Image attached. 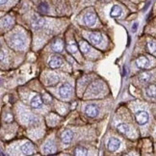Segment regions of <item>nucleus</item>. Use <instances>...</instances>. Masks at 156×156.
Returning a JSON list of instances; mask_svg holds the SVG:
<instances>
[{"label":"nucleus","instance_id":"nucleus-10","mask_svg":"<svg viewBox=\"0 0 156 156\" xmlns=\"http://www.w3.org/2000/svg\"><path fill=\"white\" fill-rule=\"evenodd\" d=\"M44 152L45 154H54V153H56L57 151V147H56V145L54 144L53 142H47L44 147Z\"/></svg>","mask_w":156,"mask_h":156},{"label":"nucleus","instance_id":"nucleus-3","mask_svg":"<svg viewBox=\"0 0 156 156\" xmlns=\"http://www.w3.org/2000/svg\"><path fill=\"white\" fill-rule=\"evenodd\" d=\"M71 92H73V88L69 83H65L59 88V95L60 98L64 99L69 98L71 94Z\"/></svg>","mask_w":156,"mask_h":156},{"label":"nucleus","instance_id":"nucleus-20","mask_svg":"<svg viewBox=\"0 0 156 156\" xmlns=\"http://www.w3.org/2000/svg\"><path fill=\"white\" fill-rule=\"evenodd\" d=\"M117 128H118V131L119 132V133H122L123 135H127L129 133V130H130L129 126L126 123H119Z\"/></svg>","mask_w":156,"mask_h":156},{"label":"nucleus","instance_id":"nucleus-26","mask_svg":"<svg viewBox=\"0 0 156 156\" xmlns=\"http://www.w3.org/2000/svg\"><path fill=\"white\" fill-rule=\"evenodd\" d=\"M68 50H69V52L74 54V53L77 52L78 47H77V45L75 44V43H73V41H71V43H69V44H68Z\"/></svg>","mask_w":156,"mask_h":156},{"label":"nucleus","instance_id":"nucleus-30","mask_svg":"<svg viewBox=\"0 0 156 156\" xmlns=\"http://www.w3.org/2000/svg\"><path fill=\"white\" fill-rule=\"evenodd\" d=\"M0 2H1V5H4L8 2V0H0Z\"/></svg>","mask_w":156,"mask_h":156},{"label":"nucleus","instance_id":"nucleus-29","mask_svg":"<svg viewBox=\"0 0 156 156\" xmlns=\"http://www.w3.org/2000/svg\"><path fill=\"white\" fill-rule=\"evenodd\" d=\"M137 27H138V22H135L134 24H133V26H132V31L135 32L136 30H137Z\"/></svg>","mask_w":156,"mask_h":156},{"label":"nucleus","instance_id":"nucleus-13","mask_svg":"<svg viewBox=\"0 0 156 156\" xmlns=\"http://www.w3.org/2000/svg\"><path fill=\"white\" fill-rule=\"evenodd\" d=\"M136 66L140 69H147L149 66V60L145 56L139 57L136 60Z\"/></svg>","mask_w":156,"mask_h":156},{"label":"nucleus","instance_id":"nucleus-8","mask_svg":"<svg viewBox=\"0 0 156 156\" xmlns=\"http://www.w3.org/2000/svg\"><path fill=\"white\" fill-rule=\"evenodd\" d=\"M73 132L71 130H65L63 132V134L61 136V139H62V142L64 145H69L71 140H73Z\"/></svg>","mask_w":156,"mask_h":156},{"label":"nucleus","instance_id":"nucleus-5","mask_svg":"<svg viewBox=\"0 0 156 156\" xmlns=\"http://www.w3.org/2000/svg\"><path fill=\"white\" fill-rule=\"evenodd\" d=\"M83 21L85 23V25L87 26H94L97 22V16H95L94 13H88L84 16L83 17Z\"/></svg>","mask_w":156,"mask_h":156},{"label":"nucleus","instance_id":"nucleus-31","mask_svg":"<svg viewBox=\"0 0 156 156\" xmlns=\"http://www.w3.org/2000/svg\"><path fill=\"white\" fill-rule=\"evenodd\" d=\"M4 60V51L1 50V61H3Z\"/></svg>","mask_w":156,"mask_h":156},{"label":"nucleus","instance_id":"nucleus-28","mask_svg":"<svg viewBox=\"0 0 156 156\" xmlns=\"http://www.w3.org/2000/svg\"><path fill=\"white\" fill-rule=\"evenodd\" d=\"M40 11L41 13H47V10H48V7H47L46 4H41L40 7H39Z\"/></svg>","mask_w":156,"mask_h":156},{"label":"nucleus","instance_id":"nucleus-21","mask_svg":"<svg viewBox=\"0 0 156 156\" xmlns=\"http://www.w3.org/2000/svg\"><path fill=\"white\" fill-rule=\"evenodd\" d=\"M12 23H13V20H12V17L7 16H5L2 19L1 26H2V28H9L12 25Z\"/></svg>","mask_w":156,"mask_h":156},{"label":"nucleus","instance_id":"nucleus-27","mask_svg":"<svg viewBox=\"0 0 156 156\" xmlns=\"http://www.w3.org/2000/svg\"><path fill=\"white\" fill-rule=\"evenodd\" d=\"M147 47H148L149 51H151V53H153V54H156V41H148V44H147Z\"/></svg>","mask_w":156,"mask_h":156},{"label":"nucleus","instance_id":"nucleus-11","mask_svg":"<svg viewBox=\"0 0 156 156\" xmlns=\"http://www.w3.org/2000/svg\"><path fill=\"white\" fill-rule=\"evenodd\" d=\"M45 20L39 16H34L32 19V26L35 29H40L44 25Z\"/></svg>","mask_w":156,"mask_h":156},{"label":"nucleus","instance_id":"nucleus-7","mask_svg":"<svg viewBox=\"0 0 156 156\" xmlns=\"http://www.w3.org/2000/svg\"><path fill=\"white\" fill-rule=\"evenodd\" d=\"M119 146H121V142H119L116 138H110L109 141L107 143V147L111 151H116L119 149Z\"/></svg>","mask_w":156,"mask_h":156},{"label":"nucleus","instance_id":"nucleus-19","mask_svg":"<svg viewBox=\"0 0 156 156\" xmlns=\"http://www.w3.org/2000/svg\"><path fill=\"white\" fill-rule=\"evenodd\" d=\"M146 94L148 98H156V86L154 84H151L146 89Z\"/></svg>","mask_w":156,"mask_h":156},{"label":"nucleus","instance_id":"nucleus-1","mask_svg":"<svg viewBox=\"0 0 156 156\" xmlns=\"http://www.w3.org/2000/svg\"><path fill=\"white\" fill-rule=\"evenodd\" d=\"M10 45L14 47L15 49H23L25 46V40L23 36L16 33L10 38Z\"/></svg>","mask_w":156,"mask_h":156},{"label":"nucleus","instance_id":"nucleus-16","mask_svg":"<svg viewBox=\"0 0 156 156\" xmlns=\"http://www.w3.org/2000/svg\"><path fill=\"white\" fill-rule=\"evenodd\" d=\"M20 117L21 118V119H22L23 122H27L28 123L35 122V118L30 113H28V112L21 113L20 115Z\"/></svg>","mask_w":156,"mask_h":156},{"label":"nucleus","instance_id":"nucleus-17","mask_svg":"<svg viewBox=\"0 0 156 156\" xmlns=\"http://www.w3.org/2000/svg\"><path fill=\"white\" fill-rule=\"evenodd\" d=\"M51 48L54 51H56V52H62L63 49H64V44H63V41L61 40H56L53 43Z\"/></svg>","mask_w":156,"mask_h":156},{"label":"nucleus","instance_id":"nucleus-15","mask_svg":"<svg viewBox=\"0 0 156 156\" xmlns=\"http://www.w3.org/2000/svg\"><path fill=\"white\" fill-rule=\"evenodd\" d=\"M20 151H21V152L23 154H25V155L31 154L34 151V147H33V145L31 143H26V144H24V145H22L20 147Z\"/></svg>","mask_w":156,"mask_h":156},{"label":"nucleus","instance_id":"nucleus-9","mask_svg":"<svg viewBox=\"0 0 156 156\" xmlns=\"http://www.w3.org/2000/svg\"><path fill=\"white\" fill-rule=\"evenodd\" d=\"M88 38L94 44H101V41H102V40H103L102 39V35L99 34V33H97V32L89 33Z\"/></svg>","mask_w":156,"mask_h":156},{"label":"nucleus","instance_id":"nucleus-2","mask_svg":"<svg viewBox=\"0 0 156 156\" xmlns=\"http://www.w3.org/2000/svg\"><path fill=\"white\" fill-rule=\"evenodd\" d=\"M102 89H103L102 83L100 81H94L88 88L86 92V95L87 97H95V95L100 94V92L102 91Z\"/></svg>","mask_w":156,"mask_h":156},{"label":"nucleus","instance_id":"nucleus-32","mask_svg":"<svg viewBox=\"0 0 156 156\" xmlns=\"http://www.w3.org/2000/svg\"><path fill=\"white\" fill-rule=\"evenodd\" d=\"M155 136H156V131H155Z\"/></svg>","mask_w":156,"mask_h":156},{"label":"nucleus","instance_id":"nucleus-18","mask_svg":"<svg viewBox=\"0 0 156 156\" xmlns=\"http://www.w3.org/2000/svg\"><path fill=\"white\" fill-rule=\"evenodd\" d=\"M122 8L119 7V6H118V5H115V6H113L112 9H111L110 16L112 17H119V16H122Z\"/></svg>","mask_w":156,"mask_h":156},{"label":"nucleus","instance_id":"nucleus-24","mask_svg":"<svg viewBox=\"0 0 156 156\" xmlns=\"http://www.w3.org/2000/svg\"><path fill=\"white\" fill-rule=\"evenodd\" d=\"M79 47H80L81 51L84 54H87V53H89L90 51H91V47H90V45L86 43V41H81L80 43H79Z\"/></svg>","mask_w":156,"mask_h":156},{"label":"nucleus","instance_id":"nucleus-23","mask_svg":"<svg viewBox=\"0 0 156 156\" xmlns=\"http://www.w3.org/2000/svg\"><path fill=\"white\" fill-rule=\"evenodd\" d=\"M151 73H147V71H145V73H142L140 75H139V80L141 82H148L149 80H151Z\"/></svg>","mask_w":156,"mask_h":156},{"label":"nucleus","instance_id":"nucleus-12","mask_svg":"<svg viewBox=\"0 0 156 156\" xmlns=\"http://www.w3.org/2000/svg\"><path fill=\"white\" fill-rule=\"evenodd\" d=\"M63 64V60L61 57H59V56H52L49 60V62H48V65H49V67L52 68V69H56V68H59L60 66H61Z\"/></svg>","mask_w":156,"mask_h":156},{"label":"nucleus","instance_id":"nucleus-4","mask_svg":"<svg viewBox=\"0 0 156 156\" xmlns=\"http://www.w3.org/2000/svg\"><path fill=\"white\" fill-rule=\"evenodd\" d=\"M135 118H136V122L138 123H139L140 125H144V124H146L148 122L149 116H148V113L147 112L141 110V111L136 112Z\"/></svg>","mask_w":156,"mask_h":156},{"label":"nucleus","instance_id":"nucleus-6","mask_svg":"<svg viewBox=\"0 0 156 156\" xmlns=\"http://www.w3.org/2000/svg\"><path fill=\"white\" fill-rule=\"evenodd\" d=\"M85 113L90 118H95L98 114V108L94 104H89L85 108Z\"/></svg>","mask_w":156,"mask_h":156},{"label":"nucleus","instance_id":"nucleus-25","mask_svg":"<svg viewBox=\"0 0 156 156\" xmlns=\"http://www.w3.org/2000/svg\"><path fill=\"white\" fill-rule=\"evenodd\" d=\"M74 154L75 155H87L88 154V151L85 147H77L74 149Z\"/></svg>","mask_w":156,"mask_h":156},{"label":"nucleus","instance_id":"nucleus-14","mask_svg":"<svg viewBox=\"0 0 156 156\" xmlns=\"http://www.w3.org/2000/svg\"><path fill=\"white\" fill-rule=\"evenodd\" d=\"M31 106L35 108V109H40L43 106V100H41V98L39 94H36L31 99Z\"/></svg>","mask_w":156,"mask_h":156},{"label":"nucleus","instance_id":"nucleus-22","mask_svg":"<svg viewBox=\"0 0 156 156\" xmlns=\"http://www.w3.org/2000/svg\"><path fill=\"white\" fill-rule=\"evenodd\" d=\"M59 80H60V78L55 73H51L47 77V85H55L56 83L59 82Z\"/></svg>","mask_w":156,"mask_h":156}]
</instances>
